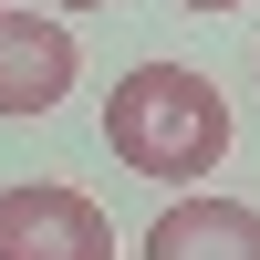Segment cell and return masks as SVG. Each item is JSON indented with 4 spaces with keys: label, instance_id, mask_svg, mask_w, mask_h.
<instances>
[{
    "label": "cell",
    "instance_id": "cell-1",
    "mask_svg": "<svg viewBox=\"0 0 260 260\" xmlns=\"http://www.w3.org/2000/svg\"><path fill=\"white\" fill-rule=\"evenodd\" d=\"M104 146H115V167H136V177L187 187V177H208V167L229 156V104H219V83L187 73V62H136V73L104 94Z\"/></svg>",
    "mask_w": 260,
    "mask_h": 260
},
{
    "label": "cell",
    "instance_id": "cell-2",
    "mask_svg": "<svg viewBox=\"0 0 260 260\" xmlns=\"http://www.w3.org/2000/svg\"><path fill=\"white\" fill-rule=\"evenodd\" d=\"M0 260H115V229L83 187L31 177V187H0Z\"/></svg>",
    "mask_w": 260,
    "mask_h": 260
},
{
    "label": "cell",
    "instance_id": "cell-3",
    "mask_svg": "<svg viewBox=\"0 0 260 260\" xmlns=\"http://www.w3.org/2000/svg\"><path fill=\"white\" fill-rule=\"evenodd\" d=\"M62 94H73V31L52 11L0 0V115H52Z\"/></svg>",
    "mask_w": 260,
    "mask_h": 260
},
{
    "label": "cell",
    "instance_id": "cell-4",
    "mask_svg": "<svg viewBox=\"0 0 260 260\" xmlns=\"http://www.w3.org/2000/svg\"><path fill=\"white\" fill-rule=\"evenodd\" d=\"M146 260H260V208H240V198H177L146 229Z\"/></svg>",
    "mask_w": 260,
    "mask_h": 260
},
{
    "label": "cell",
    "instance_id": "cell-5",
    "mask_svg": "<svg viewBox=\"0 0 260 260\" xmlns=\"http://www.w3.org/2000/svg\"><path fill=\"white\" fill-rule=\"evenodd\" d=\"M177 11H240V0H177Z\"/></svg>",
    "mask_w": 260,
    "mask_h": 260
},
{
    "label": "cell",
    "instance_id": "cell-6",
    "mask_svg": "<svg viewBox=\"0 0 260 260\" xmlns=\"http://www.w3.org/2000/svg\"><path fill=\"white\" fill-rule=\"evenodd\" d=\"M62 11H115V0H62Z\"/></svg>",
    "mask_w": 260,
    "mask_h": 260
}]
</instances>
